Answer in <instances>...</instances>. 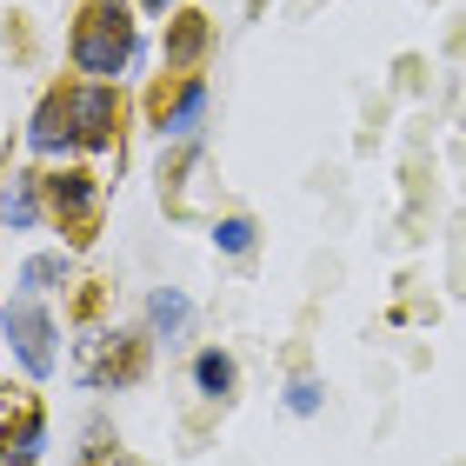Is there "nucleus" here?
I'll return each instance as SVG.
<instances>
[{
	"label": "nucleus",
	"instance_id": "1",
	"mask_svg": "<svg viewBox=\"0 0 466 466\" xmlns=\"http://www.w3.org/2000/svg\"><path fill=\"white\" fill-rule=\"evenodd\" d=\"M114 87L107 80H87V87H54L47 100L34 107V127H27V147L34 154H54V147H87V154H100V147H114Z\"/></svg>",
	"mask_w": 466,
	"mask_h": 466
},
{
	"label": "nucleus",
	"instance_id": "2",
	"mask_svg": "<svg viewBox=\"0 0 466 466\" xmlns=\"http://www.w3.org/2000/svg\"><path fill=\"white\" fill-rule=\"evenodd\" d=\"M74 67L87 80H120L134 67L140 54V34H134V14H127V0H87L74 20V40H67Z\"/></svg>",
	"mask_w": 466,
	"mask_h": 466
},
{
	"label": "nucleus",
	"instance_id": "3",
	"mask_svg": "<svg viewBox=\"0 0 466 466\" xmlns=\"http://www.w3.org/2000/svg\"><path fill=\"white\" fill-rule=\"evenodd\" d=\"M7 340H14V353H20V367H27L34 380H47L54 373V320L40 313L34 300H14L7 307Z\"/></svg>",
	"mask_w": 466,
	"mask_h": 466
},
{
	"label": "nucleus",
	"instance_id": "4",
	"mask_svg": "<svg viewBox=\"0 0 466 466\" xmlns=\"http://www.w3.org/2000/svg\"><path fill=\"white\" fill-rule=\"evenodd\" d=\"M47 207L67 227H80V240H87V220H94V207H100V187L94 174H80V167H67V174H54L47 180Z\"/></svg>",
	"mask_w": 466,
	"mask_h": 466
},
{
	"label": "nucleus",
	"instance_id": "5",
	"mask_svg": "<svg viewBox=\"0 0 466 466\" xmlns=\"http://www.w3.org/2000/svg\"><path fill=\"white\" fill-rule=\"evenodd\" d=\"M200 114H207V80H187V87H180V100H174V107H167V100H160V134L167 140H187V134H194V127H200Z\"/></svg>",
	"mask_w": 466,
	"mask_h": 466
},
{
	"label": "nucleus",
	"instance_id": "6",
	"mask_svg": "<svg viewBox=\"0 0 466 466\" xmlns=\"http://www.w3.org/2000/svg\"><path fill=\"white\" fill-rule=\"evenodd\" d=\"M40 440H47V420L27 407L14 420V433H0V466H34L40 460Z\"/></svg>",
	"mask_w": 466,
	"mask_h": 466
},
{
	"label": "nucleus",
	"instance_id": "7",
	"mask_svg": "<svg viewBox=\"0 0 466 466\" xmlns=\"http://www.w3.org/2000/svg\"><path fill=\"white\" fill-rule=\"evenodd\" d=\"M34 174H14L7 187H0V220H7V227H34L40 220V194H34Z\"/></svg>",
	"mask_w": 466,
	"mask_h": 466
},
{
	"label": "nucleus",
	"instance_id": "8",
	"mask_svg": "<svg viewBox=\"0 0 466 466\" xmlns=\"http://www.w3.org/2000/svg\"><path fill=\"white\" fill-rule=\"evenodd\" d=\"M207 47V20L200 14H174V34H167V67H194Z\"/></svg>",
	"mask_w": 466,
	"mask_h": 466
},
{
	"label": "nucleus",
	"instance_id": "9",
	"mask_svg": "<svg viewBox=\"0 0 466 466\" xmlns=\"http://www.w3.org/2000/svg\"><path fill=\"white\" fill-rule=\"evenodd\" d=\"M233 353H220V347H207L200 360H194V387L207 393V400H233Z\"/></svg>",
	"mask_w": 466,
	"mask_h": 466
},
{
	"label": "nucleus",
	"instance_id": "10",
	"mask_svg": "<svg viewBox=\"0 0 466 466\" xmlns=\"http://www.w3.org/2000/svg\"><path fill=\"white\" fill-rule=\"evenodd\" d=\"M147 320H154V333H167V340H180V327L194 320V307H187V293H174V287H160L154 300H147Z\"/></svg>",
	"mask_w": 466,
	"mask_h": 466
},
{
	"label": "nucleus",
	"instance_id": "11",
	"mask_svg": "<svg viewBox=\"0 0 466 466\" xmlns=\"http://www.w3.org/2000/svg\"><path fill=\"white\" fill-rule=\"evenodd\" d=\"M54 280H67V253H34L20 267V293H47Z\"/></svg>",
	"mask_w": 466,
	"mask_h": 466
},
{
	"label": "nucleus",
	"instance_id": "12",
	"mask_svg": "<svg viewBox=\"0 0 466 466\" xmlns=\"http://www.w3.org/2000/svg\"><path fill=\"white\" fill-rule=\"evenodd\" d=\"M253 233H260V227H253L247 214H233V220L214 227V247H220V253H253Z\"/></svg>",
	"mask_w": 466,
	"mask_h": 466
},
{
	"label": "nucleus",
	"instance_id": "13",
	"mask_svg": "<svg viewBox=\"0 0 466 466\" xmlns=\"http://www.w3.org/2000/svg\"><path fill=\"white\" fill-rule=\"evenodd\" d=\"M287 413H320V387H313V380H293V387H287Z\"/></svg>",
	"mask_w": 466,
	"mask_h": 466
},
{
	"label": "nucleus",
	"instance_id": "14",
	"mask_svg": "<svg viewBox=\"0 0 466 466\" xmlns=\"http://www.w3.org/2000/svg\"><path fill=\"white\" fill-rule=\"evenodd\" d=\"M167 7H174V0H147V14H167Z\"/></svg>",
	"mask_w": 466,
	"mask_h": 466
}]
</instances>
